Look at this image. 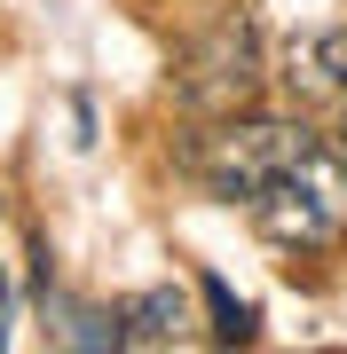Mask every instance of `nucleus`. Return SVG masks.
<instances>
[{"label": "nucleus", "instance_id": "5", "mask_svg": "<svg viewBox=\"0 0 347 354\" xmlns=\"http://www.w3.org/2000/svg\"><path fill=\"white\" fill-rule=\"evenodd\" d=\"M292 95H339L347 87V32L332 39H308V48H292Z\"/></svg>", "mask_w": 347, "mask_h": 354}, {"label": "nucleus", "instance_id": "3", "mask_svg": "<svg viewBox=\"0 0 347 354\" xmlns=\"http://www.w3.org/2000/svg\"><path fill=\"white\" fill-rule=\"evenodd\" d=\"M260 55H253V24L244 16H229L206 48L181 64V79H174V95L190 102V111H244L253 102V87H260Z\"/></svg>", "mask_w": 347, "mask_h": 354}, {"label": "nucleus", "instance_id": "1", "mask_svg": "<svg viewBox=\"0 0 347 354\" xmlns=\"http://www.w3.org/2000/svg\"><path fill=\"white\" fill-rule=\"evenodd\" d=\"M308 150H316V134L292 127V118H221V127H206L190 142V174L206 181L213 197H229V205L244 197L253 205L284 165H300Z\"/></svg>", "mask_w": 347, "mask_h": 354}, {"label": "nucleus", "instance_id": "4", "mask_svg": "<svg viewBox=\"0 0 347 354\" xmlns=\"http://www.w3.org/2000/svg\"><path fill=\"white\" fill-rule=\"evenodd\" d=\"M181 323H190V299H181L174 283L118 299V346H174V339H181Z\"/></svg>", "mask_w": 347, "mask_h": 354}, {"label": "nucleus", "instance_id": "8", "mask_svg": "<svg viewBox=\"0 0 347 354\" xmlns=\"http://www.w3.org/2000/svg\"><path fill=\"white\" fill-rule=\"evenodd\" d=\"M0 299H8V283H0Z\"/></svg>", "mask_w": 347, "mask_h": 354}, {"label": "nucleus", "instance_id": "7", "mask_svg": "<svg viewBox=\"0 0 347 354\" xmlns=\"http://www.w3.org/2000/svg\"><path fill=\"white\" fill-rule=\"evenodd\" d=\"M339 158H347V118H339Z\"/></svg>", "mask_w": 347, "mask_h": 354}, {"label": "nucleus", "instance_id": "2", "mask_svg": "<svg viewBox=\"0 0 347 354\" xmlns=\"http://www.w3.org/2000/svg\"><path fill=\"white\" fill-rule=\"evenodd\" d=\"M253 221L260 236L292 244V252H323V244L347 236V158H332L316 142L300 165H284L269 189L253 197Z\"/></svg>", "mask_w": 347, "mask_h": 354}, {"label": "nucleus", "instance_id": "6", "mask_svg": "<svg viewBox=\"0 0 347 354\" xmlns=\"http://www.w3.org/2000/svg\"><path fill=\"white\" fill-rule=\"evenodd\" d=\"M197 291H206V315H213V339H221V346H244V339L260 330V307L237 299L221 276H197Z\"/></svg>", "mask_w": 347, "mask_h": 354}]
</instances>
